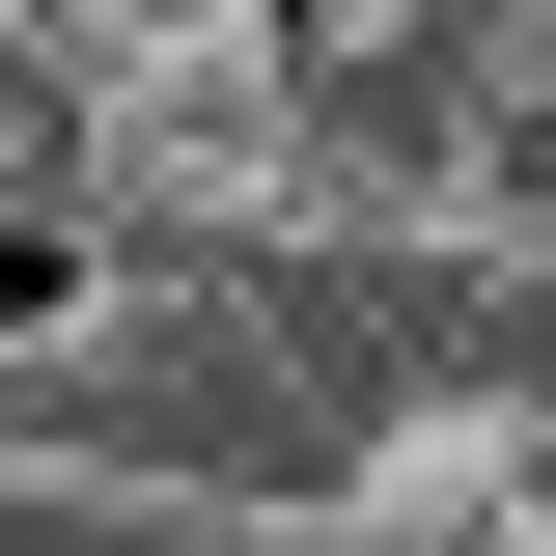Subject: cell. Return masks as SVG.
Here are the masks:
<instances>
[{
	"label": "cell",
	"mask_w": 556,
	"mask_h": 556,
	"mask_svg": "<svg viewBox=\"0 0 556 556\" xmlns=\"http://www.w3.org/2000/svg\"><path fill=\"white\" fill-rule=\"evenodd\" d=\"M223 556H417V529H390V501H251Z\"/></svg>",
	"instance_id": "3957f363"
},
{
	"label": "cell",
	"mask_w": 556,
	"mask_h": 556,
	"mask_svg": "<svg viewBox=\"0 0 556 556\" xmlns=\"http://www.w3.org/2000/svg\"><path fill=\"white\" fill-rule=\"evenodd\" d=\"M223 28H251V56H306V84H390V56H445L473 0H223Z\"/></svg>",
	"instance_id": "7a4b0ae2"
},
{
	"label": "cell",
	"mask_w": 556,
	"mask_h": 556,
	"mask_svg": "<svg viewBox=\"0 0 556 556\" xmlns=\"http://www.w3.org/2000/svg\"><path fill=\"white\" fill-rule=\"evenodd\" d=\"M445 251L556 278V0H501V56L445 84Z\"/></svg>",
	"instance_id": "6da1fadb"
}]
</instances>
